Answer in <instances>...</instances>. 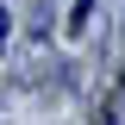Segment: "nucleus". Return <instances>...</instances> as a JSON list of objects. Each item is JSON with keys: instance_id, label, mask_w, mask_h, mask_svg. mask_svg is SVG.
Instances as JSON below:
<instances>
[{"instance_id": "nucleus-1", "label": "nucleus", "mask_w": 125, "mask_h": 125, "mask_svg": "<svg viewBox=\"0 0 125 125\" xmlns=\"http://www.w3.org/2000/svg\"><path fill=\"white\" fill-rule=\"evenodd\" d=\"M88 13H94V0H75V13H69V38H75V31L88 25Z\"/></svg>"}, {"instance_id": "nucleus-2", "label": "nucleus", "mask_w": 125, "mask_h": 125, "mask_svg": "<svg viewBox=\"0 0 125 125\" xmlns=\"http://www.w3.org/2000/svg\"><path fill=\"white\" fill-rule=\"evenodd\" d=\"M6 31H13V19H6V6H0V44H6Z\"/></svg>"}, {"instance_id": "nucleus-3", "label": "nucleus", "mask_w": 125, "mask_h": 125, "mask_svg": "<svg viewBox=\"0 0 125 125\" xmlns=\"http://www.w3.org/2000/svg\"><path fill=\"white\" fill-rule=\"evenodd\" d=\"M119 94H125V75H119Z\"/></svg>"}]
</instances>
